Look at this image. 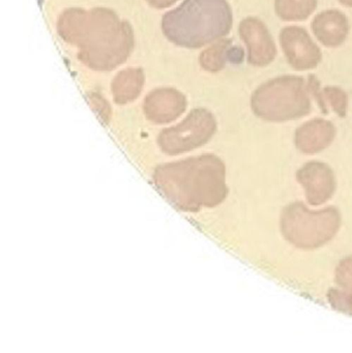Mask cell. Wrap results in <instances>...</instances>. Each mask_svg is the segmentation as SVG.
Wrapping results in <instances>:
<instances>
[{
    "label": "cell",
    "mask_w": 352,
    "mask_h": 353,
    "mask_svg": "<svg viewBox=\"0 0 352 353\" xmlns=\"http://www.w3.org/2000/svg\"><path fill=\"white\" fill-rule=\"evenodd\" d=\"M58 32L64 40L80 47L79 57L91 69H114L132 50L130 26L109 10H68L60 17Z\"/></svg>",
    "instance_id": "1"
},
{
    "label": "cell",
    "mask_w": 352,
    "mask_h": 353,
    "mask_svg": "<svg viewBox=\"0 0 352 353\" xmlns=\"http://www.w3.org/2000/svg\"><path fill=\"white\" fill-rule=\"evenodd\" d=\"M153 179L159 193L184 212L213 208L224 201L228 193L225 166L213 154L162 165Z\"/></svg>",
    "instance_id": "2"
},
{
    "label": "cell",
    "mask_w": 352,
    "mask_h": 353,
    "mask_svg": "<svg viewBox=\"0 0 352 353\" xmlns=\"http://www.w3.org/2000/svg\"><path fill=\"white\" fill-rule=\"evenodd\" d=\"M233 24L227 0H184L163 17L168 40L184 48L198 49L227 36Z\"/></svg>",
    "instance_id": "3"
},
{
    "label": "cell",
    "mask_w": 352,
    "mask_h": 353,
    "mask_svg": "<svg viewBox=\"0 0 352 353\" xmlns=\"http://www.w3.org/2000/svg\"><path fill=\"white\" fill-rule=\"evenodd\" d=\"M251 108L259 119L273 123L306 117L312 108L308 83L304 78L292 75L268 80L253 92Z\"/></svg>",
    "instance_id": "4"
},
{
    "label": "cell",
    "mask_w": 352,
    "mask_h": 353,
    "mask_svg": "<svg viewBox=\"0 0 352 353\" xmlns=\"http://www.w3.org/2000/svg\"><path fill=\"white\" fill-rule=\"evenodd\" d=\"M340 225V216L333 208L311 212L302 203H294L284 210L282 231L284 236L304 249L320 247L333 239Z\"/></svg>",
    "instance_id": "5"
},
{
    "label": "cell",
    "mask_w": 352,
    "mask_h": 353,
    "mask_svg": "<svg viewBox=\"0 0 352 353\" xmlns=\"http://www.w3.org/2000/svg\"><path fill=\"white\" fill-rule=\"evenodd\" d=\"M215 130L213 115L205 109H195L179 125L164 130L157 142L164 152L173 156L200 148L213 137Z\"/></svg>",
    "instance_id": "6"
},
{
    "label": "cell",
    "mask_w": 352,
    "mask_h": 353,
    "mask_svg": "<svg viewBox=\"0 0 352 353\" xmlns=\"http://www.w3.org/2000/svg\"><path fill=\"white\" fill-rule=\"evenodd\" d=\"M280 44L286 61L295 71H308L322 61L320 48L304 28L287 26L280 32Z\"/></svg>",
    "instance_id": "7"
},
{
    "label": "cell",
    "mask_w": 352,
    "mask_h": 353,
    "mask_svg": "<svg viewBox=\"0 0 352 353\" xmlns=\"http://www.w3.org/2000/svg\"><path fill=\"white\" fill-rule=\"evenodd\" d=\"M240 38L248 50V63L253 67L264 68L277 57V47L268 28L256 17H246L238 28Z\"/></svg>",
    "instance_id": "8"
},
{
    "label": "cell",
    "mask_w": 352,
    "mask_h": 353,
    "mask_svg": "<svg viewBox=\"0 0 352 353\" xmlns=\"http://www.w3.org/2000/svg\"><path fill=\"white\" fill-rule=\"evenodd\" d=\"M297 179L306 190V199L312 205L324 203L335 192L333 171L323 163H309L298 171Z\"/></svg>",
    "instance_id": "9"
},
{
    "label": "cell",
    "mask_w": 352,
    "mask_h": 353,
    "mask_svg": "<svg viewBox=\"0 0 352 353\" xmlns=\"http://www.w3.org/2000/svg\"><path fill=\"white\" fill-rule=\"evenodd\" d=\"M317 40L327 48H337L347 40L350 26L345 14L338 10L321 12L311 24Z\"/></svg>",
    "instance_id": "10"
},
{
    "label": "cell",
    "mask_w": 352,
    "mask_h": 353,
    "mask_svg": "<svg viewBox=\"0 0 352 353\" xmlns=\"http://www.w3.org/2000/svg\"><path fill=\"white\" fill-rule=\"evenodd\" d=\"M186 99L177 90L163 88L155 90L145 100V113L157 123H170L186 109Z\"/></svg>",
    "instance_id": "11"
},
{
    "label": "cell",
    "mask_w": 352,
    "mask_h": 353,
    "mask_svg": "<svg viewBox=\"0 0 352 353\" xmlns=\"http://www.w3.org/2000/svg\"><path fill=\"white\" fill-rule=\"evenodd\" d=\"M335 136V128L331 121L315 119L296 130L294 141L300 152L315 154L326 148Z\"/></svg>",
    "instance_id": "12"
},
{
    "label": "cell",
    "mask_w": 352,
    "mask_h": 353,
    "mask_svg": "<svg viewBox=\"0 0 352 353\" xmlns=\"http://www.w3.org/2000/svg\"><path fill=\"white\" fill-rule=\"evenodd\" d=\"M308 88L310 94L316 99V102L318 103L324 114H329V109H331L340 117H346L348 97L343 90L335 86L321 88L318 80L314 75L309 77Z\"/></svg>",
    "instance_id": "13"
},
{
    "label": "cell",
    "mask_w": 352,
    "mask_h": 353,
    "mask_svg": "<svg viewBox=\"0 0 352 353\" xmlns=\"http://www.w3.org/2000/svg\"><path fill=\"white\" fill-rule=\"evenodd\" d=\"M244 53L239 47L232 46L231 40H222L201 54L200 63L203 69L208 72H219L225 68L227 61L240 63Z\"/></svg>",
    "instance_id": "14"
},
{
    "label": "cell",
    "mask_w": 352,
    "mask_h": 353,
    "mask_svg": "<svg viewBox=\"0 0 352 353\" xmlns=\"http://www.w3.org/2000/svg\"><path fill=\"white\" fill-rule=\"evenodd\" d=\"M144 75L139 69H128L118 74L113 81L114 100L118 104L130 102L142 90Z\"/></svg>",
    "instance_id": "15"
},
{
    "label": "cell",
    "mask_w": 352,
    "mask_h": 353,
    "mask_svg": "<svg viewBox=\"0 0 352 353\" xmlns=\"http://www.w3.org/2000/svg\"><path fill=\"white\" fill-rule=\"evenodd\" d=\"M318 5V0H275V11L282 21H304Z\"/></svg>",
    "instance_id": "16"
},
{
    "label": "cell",
    "mask_w": 352,
    "mask_h": 353,
    "mask_svg": "<svg viewBox=\"0 0 352 353\" xmlns=\"http://www.w3.org/2000/svg\"><path fill=\"white\" fill-rule=\"evenodd\" d=\"M327 297H329V303L335 310H339L342 313L352 315L351 294L339 290H331Z\"/></svg>",
    "instance_id": "17"
},
{
    "label": "cell",
    "mask_w": 352,
    "mask_h": 353,
    "mask_svg": "<svg viewBox=\"0 0 352 353\" xmlns=\"http://www.w3.org/2000/svg\"><path fill=\"white\" fill-rule=\"evenodd\" d=\"M337 281L342 287L352 291V257L340 263L337 270Z\"/></svg>",
    "instance_id": "18"
},
{
    "label": "cell",
    "mask_w": 352,
    "mask_h": 353,
    "mask_svg": "<svg viewBox=\"0 0 352 353\" xmlns=\"http://www.w3.org/2000/svg\"><path fill=\"white\" fill-rule=\"evenodd\" d=\"M151 6L155 8H167L175 3L176 0H147Z\"/></svg>",
    "instance_id": "19"
},
{
    "label": "cell",
    "mask_w": 352,
    "mask_h": 353,
    "mask_svg": "<svg viewBox=\"0 0 352 353\" xmlns=\"http://www.w3.org/2000/svg\"><path fill=\"white\" fill-rule=\"evenodd\" d=\"M339 3L344 7L352 8V0H339Z\"/></svg>",
    "instance_id": "20"
}]
</instances>
